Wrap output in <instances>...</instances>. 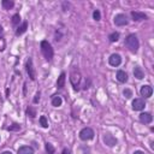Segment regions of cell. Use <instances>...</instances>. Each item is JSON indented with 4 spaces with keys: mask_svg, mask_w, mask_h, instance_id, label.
Masks as SVG:
<instances>
[{
    "mask_svg": "<svg viewBox=\"0 0 154 154\" xmlns=\"http://www.w3.org/2000/svg\"><path fill=\"white\" fill-rule=\"evenodd\" d=\"M40 48H41V53L45 57V59L47 61H52L53 57H54V49H53L52 45L47 40H42L40 42Z\"/></svg>",
    "mask_w": 154,
    "mask_h": 154,
    "instance_id": "cell-1",
    "label": "cell"
},
{
    "mask_svg": "<svg viewBox=\"0 0 154 154\" xmlns=\"http://www.w3.org/2000/svg\"><path fill=\"white\" fill-rule=\"evenodd\" d=\"M125 46L131 53H137L140 48V41L135 34H129L125 37Z\"/></svg>",
    "mask_w": 154,
    "mask_h": 154,
    "instance_id": "cell-2",
    "label": "cell"
},
{
    "mask_svg": "<svg viewBox=\"0 0 154 154\" xmlns=\"http://www.w3.org/2000/svg\"><path fill=\"white\" fill-rule=\"evenodd\" d=\"M70 83L72 84L75 90H78V87L81 83V72L77 67H73L70 71Z\"/></svg>",
    "mask_w": 154,
    "mask_h": 154,
    "instance_id": "cell-3",
    "label": "cell"
},
{
    "mask_svg": "<svg viewBox=\"0 0 154 154\" xmlns=\"http://www.w3.org/2000/svg\"><path fill=\"white\" fill-rule=\"evenodd\" d=\"M78 135H79V138H81L82 141H89V140H93V138H94L95 132H94V130H93L91 128L85 126V128H83V129L79 131Z\"/></svg>",
    "mask_w": 154,
    "mask_h": 154,
    "instance_id": "cell-4",
    "label": "cell"
},
{
    "mask_svg": "<svg viewBox=\"0 0 154 154\" xmlns=\"http://www.w3.org/2000/svg\"><path fill=\"white\" fill-rule=\"evenodd\" d=\"M25 69H26V73L30 78V81H36V70L34 67V64H32V59L29 58L26 60V64H25Z\"/></svg>",
    "mask_w": 154,
    "mask_h": 154,
    "instance_id": "cell-5",
    "label": "cell"
},
{
    "mask_svg": "<svg viewBox=\"0 0 154 154\" xmlns=\"http://www.w3.org/2000/svg\"><path fill=\"white\" fill-rule=\"evenodd\" d=\"M113 22H114V24L117 26H124V25H128L129 24V19H128L126 14H124V13L116 14L114 18H113Z\"/></svg>",
    "mask_w": 154,
    "mask_h": 154,
    "instance_id": "cell-6",
    "label": "cell"
},
{
    "mask_svg": "<svg viewBox=\"0 0 154 154\" xmlns=\"http://www.w3.org/2000/svg\"><path fill=\"white\" fill-rule=\"evenodd\" d=\"M108 64L111 66H113V67H118L122 64V57H120V54H118V53L111 54L109 58H108Z\"/></svg>",
    "mask_w": 154,
    "mask_h": 154,
    "instance_id": "cell-7",
    "label": "cell"
},
{
    "mask_svg": "<svg viewBox=\"0 0 154 154\" xmlns=\"http://www.w3.org/2000/svg\"><path fill=\"white\" fill-rule=\"evenodd\" d=\"M130 14H131V18H132L134 22H140V20L148 19V16L144 12H141V11H131Z\"/></svg>",
    "mask_w": 154,
    "mask_h": 154,
    "instance_id": "cell-8",
    "label": "cell"
},
{
    "mask_svg": "<svg viewBox=\"0 0 154 154\" xmlns=\"http://www.w3.org/2000/svg\"><path fill=\"white\" fill-rule=\"evenodd\" d=\"M144 107H146V102L143 99L137 97V99L132 100V109L134 111H142V109H144Z\"/></svg>",
    "mask_w": 154,
    "mask_h": 154,
    "instance_id": "cell-9",
    "label": "cell"
},
{
    "mask_svg": "<svg viewBox=\"0 0 154 154\" xmlns=\"http://www.w3.org/2000/svg\"><path fill=\"white\" fill-rule=\"evenodd\" d=\"M102 141H103V143L107 144L108 147H113V146L117 144V138H116L114 136H112L111 134H105V135L102 136Z\"/></svg>",
    "mask_w": 154,
    "mask_h": 154,
    "instance_id": "cell-10",
    "label": "cell"
},
{
    "mask_svg": "<svg viewBox=\"0 0 154 154\" xmlns=\"http://www.w3.org/2000/svg\"><path fill=\"white\" fill-rule=\"evenodd\" d=\"M140 94H141L142 97L148 99V97H150L152 94H153V88H152L150 85H148V84L142 85V87H141V90H140Z\"/></svg>",
    "mask_w": 154,
    "mask_h": 154,
    "instance_id": "cell-11",
    "label": "cell"
},
{
    "mask_svg": "<svg viewBox=\"0 0 154 154\" xmlns=\"http://www.w3.org/2000/svg\"><path fill=\"white\" fill-rule=\"evenodd\" d=\"M138 119H140V122L143 123V124H150V123L153 122V116H152L149 112H143V113L140 114Z\"/></svg>",
    "mask_w": 154,
    "mask_h": 154,
    "instance_id": "cell-12",
    "label": "cell"
},
{
    "mask_svg": "<svg viewBox=\"0 0 154 154\" xmlns=\"http://www.w3.org/2000/svg\"><path fill=\"white\" fill-rule=\"evenodd\" d=\"M65 82H66V73L61 72L57 79V88L58 89H63L65 87Z\"/></svg>",
    "mask_w": 154,
    "mask_h": 154,
    "instance_id": "cell-13",
    "label": "cell"
},
{
    "mask_svg": "<svg viewBox=\"0 0 154 154\" xmlns=\"http://www.w3.org/2000/svg\"><path fill=\"white\" fill-rule=\"evenodd\" d=\"M116 77H117L118 82H120V83H125V82H128V73H126L125 71H123V70H118Z\"/></svg>",
    "mask_w": 154,
    "mask_h": 154,
    "instance_id": "cell-14",
    "label": "cell"
},
{
    "mask_svg": "<svg viewBox=\"0 0 154 154\" xmlns=\"http://www.w3.org/2000/svg\"><path fill=\"white\" fill-rule=\"evenodd\" d=\"M26 29H28V22H26V20H24L20 25H18V26H17V29H16V35H17V36L23 35V34L26 31Z\"/></svg>",
    "mask_w": 154,
    "mask_h": 154,
    "instance_id": "cell-15",
    "label": "cell"
},
{
    "mask_svg": "<svg viewBox=\"0 0 154 154\" xmlns=\"http://www.w3.org/2000/svg\"><path fill=\"white\" fill-rule=\"evenodd\" d=\"M18 154H34V148L30 146H22L18 148Z\"/></svg>",
    "mask_w": 154,
    "mask_h": 154,
    "instance_id": "cell-16",
    "label": "cell"
},
{
    "mask_svg": "<svg viewBox=\"0 0 154 154\" xmlns=\"http://www.w3.org/2000/svg\"><path fill=\"white\" fill-rule=\"evenodd\" d=\"M134 76H135L137 79H142V78H144V71L142 70V67H140V66H135V69H134Z\"/></svg>",
    "mask_w": 154,
    "mask_h": 154,
    "instance_id": "cell-17",
    "label": "cell"
},
{
    "mask_svg": "<svg viewBox=\"0 0 154 154\" xmlns=\"http://www.w3.org/2000/svg\"><path fill=\"white\" fill-rule=\"evenodd\" d=\"M1 6H2L4 10H11V8H13L14 2L12 0H2L1 1Z\"/></svg>",
    "mask_w": 154,
    "mask_h": 154,
    "instance_id": "cell-18",
    "label": "cell"
},
{
    "mask_svg": "<svg viewBox=\"0 0 154 154\" xmlns=\"http://www.w3.org/2000/svg\"><path fill=\"white\" fill-rule=\"evenodd\" d=\"M61 103H63V99H61L60 96L54 95V96L52 97V106H54V107H60Z\"/></svg>",
    "mask_w": 154,
    "mask_h": 154,
    "instance_id": "cell-19",
    "label": "cell"
},
{
    "mask_svg": "<svg viewBox=\"0 0 154 154\" xmlns=\"http://www.w3.org/2000/svg\"><path fill=\"white\" fill-rule=\"evenodd\" d=\"M25 113H26L28 117H30V118H35V117H36V108L32 107V106H28L26 109H25Z\"/></svg>",
    "mask_w": 154,
    "mask_h": 154,
    "instance_id": "cell-20",
    "label": "cell"
},
{
    "mask_svg": "<svg viewBox=\"0 0 154 154\" xmlns=\"http://www.w3.org/2000/svg\"><path fill=\"white\" fill-rule=\"evenodd\" d=\"M45 149H46V154H55V148L49 142L45 143Z\"/></svg>",
    "mask_w": 154,
    "mask_h": 154,
    "instance_id": "cell-21",
    "label": "cell"
},
{
    "mask_svg": "<svg viewBox=\"0 0 154 154\" xmlns=\"http://www.w3.org/2000/svg\"><path fill=\"white\" fill-rule=\"evenodd\" d=\"M119 36H120V34L118 31H113L108 35V40H109V42H116L119 40Z\"/></svg>",
    "mask_w": 154,
    "mask_h": 154,
    "instance_id": "cell-22",
    "label": "cell"
},
{
    "mask_svg": "<svg viewBox=\"0 0 154 154\" xmlns=\"http://www.w3.org/2000/svg\"><path fill=\"white\" fill-rule=\"evenodd\" d=\"M11 22H12V25H13V26H17V25H19V22H20V16H19V13H16V14H13V16H12V19H11Z\"/></svg>",
    "mask_w": 154,
    "mask_h": 154,
    "instance_id": "cell-23",
    "label": "cell"
},
{
    "mask_svg": "<svg viewBox=\"0 0 154 154\" xmlns=\"http://www.w3.org/2000/svg\"><path fill=\"white\" fill-rule=\"evenodd\" d=\"M38 122H40V125L42 126V128H48V120H47V117L46 116H41L40 118H38Z\"/></svg>",
    "mask_w": 154,
    "mask_h": 154,
    "instance_id": "cell-24",
    "label": "cell"
},
{
    "mask_svg": "<svg viewBox=\"0 0 154 154\" xmlns=\"http://www.w3.org/2000/svg\"><path fill=\"white\" fill-rule=\"evenodd\" d=\"M7 131H19L20 130V124H17V123H13L12 125L7 126L6 128Z\"/></svg>",
    "mask_w": 154,
    "mask_h": 154,
    "instance_id": "cell-25",
    "label": "cell"
},
{
    "mask_svg": "<svg viewBox=\"0 0 154 154\" xmlns=\"http://www.w3.org/2000/svg\"><path fill=\"white\" fill-rule=\"evenodd\" d=\"M93 18H94L96 22L101 20V12H100L99 10H94V12H93Z\"/></svg>",
    "mask_w": 154,
    "mask_h": 154,
    "instance_id": "cell-26",
    "label": "cell"
},
{
    "mask_svg": "<svg viewBox=\"0 0 154 154\" xmlns=\"http://www.w3.org/2000/svg\"><path fill=\"white\" fill-rule=\"evenodd\" d=\"M123 95L126 97V99H130L131 96H132V91L130 90V89H128V88H125L124 90H123Z\"/></svg>",
    "mask_w": 154,
    "mask_h": 154,
    "instance_id": "cell-27",
    "label": "cell"
},
{
    "mask_svg": "<svg viewBox=\"0 0 154 154\" xmlns=\"http://www.w3.org/2000/svg\"><path fill=\"white\" fill-rule=\"evenodd\" d=\"M40 96H41V93H40V91H37V93L35 94V97H34L32 102H34V103H37V102L40 101Z\"/></svg>",
    "mask_w": 154,
    "mask_h": 154,
    "instance_id": "cell-28",
    "label": "cell"
},
{
    "mask_svg": "<svg viewBox=\"0 0 154 154\" xmlns=\"http://www.w3.org/2000/svg\"><path fill=\"white\" fill-rule=\"evenodd\" d=\"M69 7H70V2L64 1V2H63V7H61V8H63V11H64V12H66V11L69 10Z\"/></svg>",
    "mask_w": 154,
    "mask_h": 154,
    "instance_id": "cell-29",
    "label": "cell"
},
{
    "mask_svg": "<svg viewBox=\"0 0 154 154\" xmlns=\"http://www.w3.org/2000/svg\"><path fill=\"white\" fill-rule=\"evenodd\" d=\"M61 154H71V152H70V149L64 148V149H63V152H61Z\"/></svg>",
    "mask_w": 154,
    "mask_h": 154,
    "instance_id": "cell-30",
    "label": "cell"
},
{
    "mask_svg": "<svg viewBox=\"0 0 154 154\" xmlns=\"http://www.w3.org/2000/svg\"><path fill=\"white\" fill-rule=\"evenodd\" d=\"M2 36H4V29H2V26L0 25V38H2Z\"/></svg>",
    "mask_w": 154,
    "mask_h": 154,
    "instance_id": "cell-31",
    "label": "cell"
},
{
    "mask_svg": "<svg viewBox=\"0 0 154 154\" xmlns=\"http://www.w3.org/2000/svg\"><path fill=\"white\" fill-rule=\"evenodd\" d=\"M134 154H144V152H142V150H135Z\"/></svg>",
    "mask_w": 154,
    "mask_h": 154,
    "instance_id": "cell-32",
    "label": "cell"
},
{
    "mask_svg": "<svg viewBox=\"0 0 154 154\" xmlns=\"http://www.w3.org/2000/svg\"><path fill=\"white\" fill-rule=\"evenodd\" d=\"M1 154H12V152H10V150H5V152H2Z\"/></svg>",
    "mask_w": 154,
    "mask_h": 154,
    "instance_id": "cell-33",
    "label": "cell"
},
{
    "mask_svg": "<svg viewBox=\"0 0 154 154\" xmlns=\"http://www.w3.org/2000/svg\"><path fill=\"white\" fill-rule=\"evenodd\" d=\"M26 94V83H24V95Z\"/></svg>",
    "mask_w": 154,
    "mask_h": 154,
    "instance_id": "cell-34",
    "label": "cell"
}]
</instances>
